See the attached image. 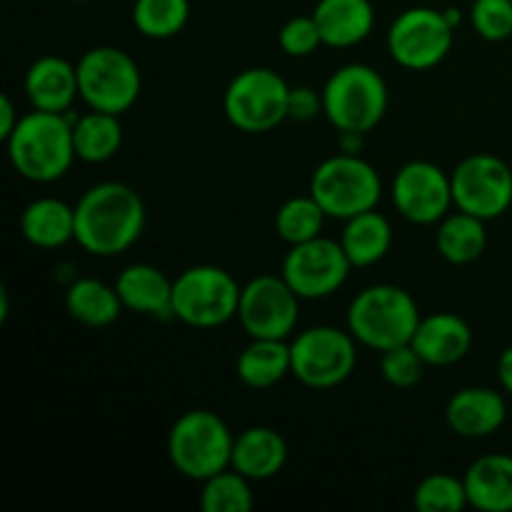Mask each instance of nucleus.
I'll return each instance as SVG.
<instances>
[{"mask_svg": "<svg viewBox=\"0 0 512 512\" xmlns=\"http://www.w3.org/2000/svg\"><path fill=\"white\" fill-rule=\"evenodd\" d=\"M293 378L310 390L343 385L358 365V340L350 330L315 325L290 340Z\"/></svg>", "mask_w": 512, "mask_h": 512, "instance_id": "nucleus-9", "label": "nucleus"}, {"mask_svg": "<svg viewBox=\"0 0 512 512\" xmlns=\"http://www.w3.org/2000/svg\"><path fill=\"white\" fill-rule=\"evenodd\" d=\"M325 210L320 208L313 195H298V198L285 200L275 213V233L283 243L298 245L305 240H313L323 233Z\"/></svg>", "mask_w": 512, "mask_h": 512, "instance_id": "nucleus-30", "label": "nucleus"}, {"mask_svg": "<svg viewBox=\"0 0 512 512\" xmlns=\"http://www.w3.org/2000/svg\"><path fill=\"white\" fill-rule=\"evenodd\" d=\"M320 93L323 115L338 133H370L388 113V85L365 63L340 65Z\"/></svg>", "mask_w": 512, "mask_h": 512, "instance_id": "nucleus-4", "label": "nucleus"}, {"mask_svg": "<svg viewBox=\"0 0 512 512\" xmlns=\"http://www.w3.org/2000/svg\"><path fill=\"white\" fill-rule=\"evenodd\" d=\"M410 345L425 360V365L445 368V365L460 363L470 353V348H473V330H470V325L460 315L448 313V310L430 313L420 318Z\"/></svg>", "mask_w": 512, "mask_h": 512, "instance_id": "nucleus-17", "label": "nucleus"}, {"mask_svg": "<svg viewBox=\"0 0 512 512\" xmlns=\"http://www.w3.org/2000/svg\"><path fill=\"white\" fill-rule=\"evenodd\" d=\"M25 95L35 110L68 113L80 98L78 68L60 55H40L25 73Z\"/></svg>", "mask_w": 512, "mask_h": 512, "instance_id": "nucleus-19", "label": "nucleus"}, {"mask_svg": "<svg viewBox=\"0 0 512 512\" xmlns=\"http://www.w3.org/2000/svg\"><path fill=\"white\" fill-rule=\"evenodd\" d=\"M485 245H488L485 220L475 218V215L465 213V210L448 213L438 223L435 248H438L440 258L448 260V263L453 265L475 263V260L485 253Z\"/></svg>", "mask_w": 512, "mask_h": 512, "instance_id": "nucleus-27", "label": "nucleus"}, {"mask_svg": "<svg viewBox=\"0 0 512 512\" xmlns=\"http://www.w3.org/2000/svg\"><path fill=\"white\" fill-rule=\"evenodd\" d=\"M425 368L428 365L415 353V348L410 343L380 353V375L393 388H413V385H418L423 380Z\"/></svg>", "mask_w": 512, "mask_h": 512, "instance_id": "nucleus-33", "label": "nucleus"}, {"mask_svg": "<svg viewBox=\"0 0 512 512\" xmlns=\"http://www.w3.org/2000/svg\"><path fill=\"white\" fill-rule=\"evenodd\" d=\"M395 210L415 225L440 223L453 208V183L440 165L413 160L395 173L390 185Z\"/></svg>", "mask_w": 512, "mask_h": 512, "instance_id": "nucleus-15", "label": "nucleus"}, {"mask_svg": "<svg viewBox=\"0 0 512 512\" xmlns=\"http://www.w3.org/2000/svg\"><path fill=\"white\" fill-rule=\"evenodd\" d=\"M235 375L245 388L268 390L278 385L285 375H293L288 340L250 338L235 363Z\"/></svg>", "mask_w": 512, "mask_h": 512, "instance_id": "nucleus-24", "label": "nucleus"}, {"mask_svg": "<svg viewBox=\"0 0 512 512\" xmlns=\"http://www.w3.org/2000/svg\"><path fill=\"white\" fill-rule=\"evenodd\" d=\"M133 25L150 40H170L190 20V0H135Z\"/></svg>", "mask_w": 512, "mask_h": 512, "instance_id": "nucleus-29", "label": "nucleus"}, {"mask_svg": "<svg viewBox=\"0 0 512 512\" xmlns=\"http://www.w3.org/2000/svg\"><path fill=\"white\" fill-rule=\"evenodd\" d=\"M10 315V293L5 288H0V323H5Z\"/></svg>", "mask_w": 512, "mask_h": 512, "instance_id": "nucleus-40", "label": "nucleus"}, {"mask_svg": "<svg viewBox=\"0 0 512 512\" xmlns=\"http://www.w3.org/2000/svg\"><path fill=\"white\" fill-rule=\"evenodd\" d=\"M73 140L78 160L90 165L108 163L123 145V125L120 115L90 110L83 118L73 120Z\"/></svg>", "mask_w": 512, "mask_h": 512, "instance_id": "nucleus-28", "label": "nucleus"}, {"mask_svg": "<svg viewBox=\"0 0 512 512\" xmlns=\"http://www.w3.org/2000/svg\"><path fill=\"white\" fill-rule=\"evenodd\" d=\"M240 285L218 265H193L173 283L175 320L190 328H220L238 318Z\"/></svg>", "mask_w": 512, "mask_h": 512, "instance_id": "nucleus-8", "label": "nucleus"}, {"mask_svg": "<svg viewBox=\"0 0 512 512\" xmlns=\"http://www.w3.org/2000/svg\"><path fill=\"white\" fill-rule=\"evenodd\" d=\"M173 283L160 268L150 263H133L120 270L115 290L125 310L138 315H150L158 320L175 318L173 313Z\"/></svg>", "mask_w": 512, "mask_h": 512, "instance_id": "nucleus-18", "label": "nucleus"}, {"mask_svg": "<svg viewBox=\"0 0 512 512\" xmlns=\"http://www.w3.org/2000/svg\"><path fill=\"white\" fill-rule=\"evenodd\" d=\"M65 310L70 318L88 328H108L120 318V295L115 285L103 283L98 278H75L65 288Z\"/></svg>", "mask_w": 512, "mask_h": 512, "instance_id": "nucleus-26", "label": "nucleus"}, {"mask_svg": "<svg viewBox=\"0 0 512 512\" xmlns=\"http://www.w3.org/2000/svg\"><path fill=\"white\" fill-rule=\"evenodd\" d=\"M20 233L35 248H63L75 240V208L58 198L33 200L20 213Z\"/></svg>", "mask_w": 512, "mask_h": 512, "instance_id": "nucleus-23", "label": "nucleus"}, {"mask_svg": "<svg viewBox=\"0 0 512 512\" xmlns=\"http://www.w3.org/2000/svg\"><path fill=\"white\" fill-rule=\"evenodd\" d=\"M413 505L420 512H458L468 508L463 478H455L448 473L428 475L415 488Z\"/></svg>", "mask_w": 512, "mask_h": 512, "instance_id": "nucleus-32", "label": "nucleus"}, {"mask_svg": "<svg viewBox=\"0 0 512 512\" xmlns=\"http://www.w3.org/2000/svg\"><path fill=\"white\" fill-rule=\"evenodd\" d=\"M253 480L233 468L215 473L213 478L203 480L200 490V508L205 512H250L255 505Z\"/></svg>", "mask_w": 512, "mask_h": 512, "instance_id": "nucleus-31", "label": "nucleus"}, {"mask_svg": "<svg viewBox=\"0 0 512 512\" xmlns=\"http://www.w3.org/2000/svg\"><path fill=\"white\" fill-rule=\"evenodd\" d=\"M10 165L30 183H55L70 170L75 155L73 120L65 113L30 110L5 140Z\"/></svg>", "mask_w": 512, "mask_h": 512, "instance_id": "nucleus-2", "label": "nucleus"}, {"mask_svg": "<svg viewBox=\"0 0 512 512\" xmlns=\"http://www.w3.org/2000/svg\"><path fill=\"white\" fill-rule=\"evenodd\" d=\"M508 420V403L503 393L493 388H463L448 400L445 423L455 435L468 440L490 438Z\"/></svg>", "mask_w": 512, "mask_h": 512, "instance_id": "nucleus-16", "label": "nucleus"}, {"mask_svg": "<svg viewBox=\"0 0 512 512\" xmlns=\"http://www.w3.org/2000/svg\"><path fill=\"white\" fill-rule=\"evenodd\" d=\"M338 148H340V153L360 155L365 148V133H353V130H348V133H340Z\"/></svg>", "mask_w": 512, "mask_h": 512, "instance_id": "nucleus-39", "label": "nucleus"}, {"mask_svg": "<svg viewBox=\"0 0 512 512\" xmlns=\"http://www.w3.org/2000/svg\"><path fill=\"white\" fill-rule=\"evenodd\" d=\"M473 30L488 43H503L512 35V0H473Z\"/></svg>", "mask_w": 512, "mask_h": 512, "instance_id": "nucleus-34", "label": "nucleus"}, {"mask_svg": "<svg viewBox=\"0 0 512 512\" xmlns=\"http://www.w3.org/2000/svg\"><path fill=\"white\" fill-rule=\"evenodd\" d=\"M468 505L480 512H512V455L490 453L463 475Z\"/></svg>", "mask_w": 512, "mask_h": 512, "instance_id": "nucleus-20", "label": "nucleus"}, {"mask_svg": "<svg viewBox=\"0 0 512 512\" xmlns=\"http://www.w3.org/2000/svg\"><path fill=\"white\" fill-rule=\"evenodd\" d=\"M68 3H90V0H68Z\"/></svg>", "mask_w": 512, "mask_h": 512, "instance_id": "nucleus-42", "label": "nucleus"}, {"mask_svg": "<svg viewBox=\"0 0 512 512\" xmlns=\"http://www.w3.org/2000/svg\"><path fill=\"white\" fill-rule=\"evenodd\" d=\"M278 43L290 58H308L323 45V35L313 15H295L280 28Z\"/></svg>", "mask_w": 512, "mask_h": 512, "instance_id": "nucleus-35", "label": "nucleus"}, {"mask_svg": "<svg viewBox=\"0 0 512 512\" xmlns=\"http://www.w3.org/2000/svg\"><path fill=\"white\" fill-rule=\"evenodd\" d=\"M498 380H500V388H503L505 393H508L512 398V345H510V348H505L503 353H500Z\"/></svg>", "mask_w": 512, "mask_h": 512, "instance_id": "nucleus-38", "label": "nucleus"}, {"mask_svg": "<svg viewBox=\"0 0 512 512\" xmlns=\"http://www.w3.org/2000/svg\"><path fill=\"white\" fill-rule=\"evenodd\" d=\"M78 68L80 98L90 110L123 115L140 98L143 78L135 58L115 45H98L80 55Z\"/></svg>", "mask_w": 512, "mask_h": 512, "instance_id": "nucleus-7", "label": "nucleus"}, {"mask_svg": "<svg viewBox=\"0 0 512 512\" xmlns=\"http://www.w3.org/2000/svg\"><path fill=\"white\" fill-rule=\"evenodd\" d=\"M298 318L300 298L283 275H258L240 290L238 320L250 338L288 340Z\"/></svg>", "mask_w": 512, "mask_h": 512, "instance_id": "nucleus-14", "label": "nucleus"}, {"mask_svg": "<svg viewBox=\"0 0 512 512\" xmlns=\"http://www.w3.org/2000/svg\"><path fill=\"white\" fill-rule=\"evenodd\" d=\"M340 245L353 268H370L388 255L393 245V225L378 210H368L345 220Z\"/></svg>", "mask_w": 512, "mask_h": 512, "instance_id": "nucleus-25", "label": "nucleus"}, {"mask_svg": "<svg viewBox=\"0 0 512 512\" xmlns=\"http://www.w3.org/2000/svg\"><path fill=\"white\" fill-rule=\"evenodd\" d=\"M310 195L318 200L328 218L348 220L378 208L383 180L363 155L338 153L315 168Z\"/></svg>", "mask_w": 512, "mask_h": 512, "instance_id": "nucleus-6", "label": "nucleus"}, {"mask_svg": "<svg viewBox=\"0 0 512 512\" xmlns=\"http://www.w3.org/2000/svg\"><path fill=\"white\" fill-rule=\"evenodd\" d=\"M353 263L345 255L340 240L318 235L305 243L290 245L280 275L300 300H320L338 293L348 280Z\"/></svg>", "mask_w": 512, "mask_h": 512, "instance_id": "nucleus-13", "label": "nucleus"}, {"mask_svg": "<svg viewBox=\"0 0 512 512\" xmlns=\"http://www.w3.org/2000/svg\"><path fill=\"white\" fill-rule=\"evenodd\" d=\"M290 85L270 68H248L230 80L223 95L225 118L240 133L260 135L288 120Z\"/></svg>", "mask_w": 512, "mask_h": 512, "instance_id": "nucleus-10", "label": "nucleus"}, {"mask_svg": "<svg viewBox=\"0 0 512 512\" xmlns=\"http://www.w3.org/2000/svg\"><path fill=\"white\" fill-rule=\"evenodd\" d=\"M18 123H20V115L18 110H15V103L10 100L8 93H0V138L8 140V135L13 133Z\"/></svg>", "mask_w": 512, "mask_h": 512, "instance_id": "nucleus-37", "label": "nucleus"}, {"mask_svg": "<svg viewBox=\"0 0 512 512\" xmlns=\"http://www.w3.org/2000/svg\"><path fill=\"white\" fill-rule=\"evenodd\" d=\"M323 45L353 48L375 28V8L370 0H318L313 10Z\"/></svg>", "mask_w": 512, "mask_h": 512, "instance_id": "nucleus-21", "label": "nucleus"}, {"mask_svg": "<svg viewBox=\"0 0 512 512\" xmlns=\"http://www.w3.org/2000/svg\"><path fill=\"white\" fill-rule=\"evenodd\" d=\"M288 463V443L283 435L265 425L243 430L233 443L230 468L243 473L248 480H270Z\"/></svg>", "mask_w": 512, "mask_h": 512, "instance_id": "nucleus-22", "label": "nucleus"}, {"mask_svg": "<svg viewBox=\"0 0 512 512\" xmlns=\"http://www.w3.org/2000/svg\"><path fill=\"white\" fill-rule=\"evenodd\" d=\"M455 28L443 10L415 5L403 10L388 30V53L408 70H430L448 58Z\"/></svg>", "mask_w": 512, "mask_h": 512, "instance_id": "nucleus-11", "label": "nucleus"}, {"mask_svg": "<svg viewBox=\"0 0 512 512\" xmlns=\"http://www.w3.org/2000/svg\"><path fill=\"white\" fill-rule=\"evenodd\" d=\"M323 113V93L310 85H295L288 93V120L308 123Z\"/></svg>", "mask_w": 512, "mask_h": 512, "instance_id": "nucleus-36", "label": "nucleus"}, {"mask_svg": "<svg viewBox=\"0 0 512 512\" xmlns=\"http://www.w3.org/2000/svg\"><path fill=\"white\" fill-rule=\"evenodd\" d=\"M453 203L458 210L480 220H495L512 205V170L505 160L490 153H473L450 173Z\"/></svg>", "mask_w": 512, "mask_h": 512, "instance_id": "nucleus-12", "label": "nucleus"}, {"mask_svg": "<svg viewBox=\"0 0 512 512\" xmlns=\"http://www.w3.org/2000/svg\"><path fill=\"white\" fill-rule=\"evenodd\" d=\"M443 13H445V18H448V23L453 25V28H458L460 20H463V18H460V10L458 8H445Z\"/></svg>", "mask_w": 512, "mask_h": 512, "instance_id": "nucleus-41", "label": "nucleus"}, {"mask_svg": "<svg viewBox=\"0 0 512 512\" xmlns=\"http://www.w3.org/2000/svg\"><path fill=\"white\" fill-rule=\"evenodd\" d=\"M233 443V433L218 413L188 410L175 420L168 433L170 465L183 478L203 483L220 470L230 468Z\"/></svg>", "mask_w": 512, "mask_h": 512, "instance_id": "nucleus-5", "label": "nucleus"}, {"mask_svg": "<svg viewBox=\"0 0 512 512\" xmlns=\"http://www.w3.org/2000/svg\"><path fill=\"white\" fill-rule=\"evenodd\" d=\"M143 230V198L118 180L93 185L75 203V243L95 258L125 253L138 243Z\"/></svg>", "mask_w": 512, "mask_h": 512, "instance_id": "nucleus-1", "label": "nucleus"}, {"mask_svg": "<svg viewBox=\"0 0 512 512\" xmlns=\"http://www.w3.org/2000/svg\"><path fill=\"white\" fill-rule=\"evenodd\" d=\"M420 308L400 285L380 283L360 290L348 305V330L360 345L385 353L413 340Z\"/></svg>", "mask_w": 512, "mask_h": 512, "instance_id": "nucleus-3", "label": "nucleus"}]
</instances>
